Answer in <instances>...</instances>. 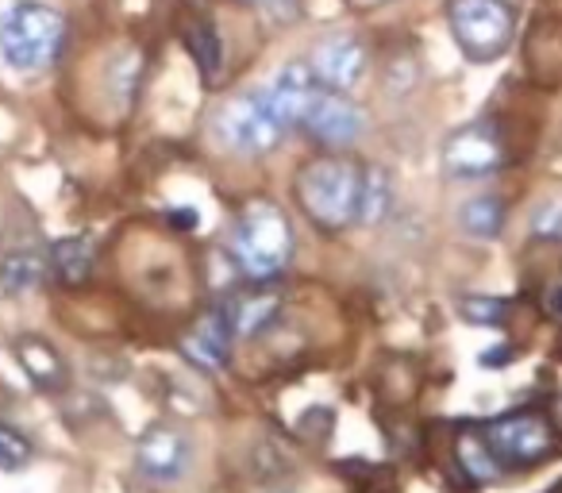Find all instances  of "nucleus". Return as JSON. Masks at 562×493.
<instances>
[{"label": "nucleus", "mask_w": 562, "mask_h": 493, "mask_svg": "<svg viewBox=\"0 0 562 493\" xmlns=\"http://www.w3.org/2000/svg\"><path fill=\"white\" fill-rule=\"evenodd\" d=\"M66 47V20L43 0H16L0 16V58L16 74H40L55 66Z\"/></svg>", "instance_id": "1"}, {"label": "nucleus", "mask_w": 562, "mask_h": 493, "mask_svg": "<svg viewBox=\"0 0 562 493\" xmlns=\"http://www.w3.org/2000/svg\"><path fill=\"white\" fill-rule=\"evenodd\" d=\"M362 170L351 158H316L297 173V201L313 224L339 232L359 220Z\"/></svg>", "instance_id": "2"}, {"label": "nucleus", "mask_w": 562, "mask_h": 493, "mask_svg": "<svg viewBox=\"0 0 562 493\" xmlns=\"http://www.w3.org/2000/svg\"><path fill=\"white\" fill-rule=\"evenodd\" d=\"M232 255L239 270L255 282H270L293 259V227L285 212L270 201H255L239 216L232 235Z\"/></svg>", "instance_id": "3"}, {"label": "nucleus", "mask_w": 562, "mask_h": 493, "mask_svg": "<svg viewBox=\"0 0 562 493\" xmlns=\"http://www.w3.org/2000/svg\"><path fill=\"white\" fill-rule=\"evenodd\" d=\"M447 24L470 63H497L516 32L505 0H447Z\"/></svg>", "instance_id": "4"}, {"label": "nucleus", "mask_w": 562, "mask_h": 493, "mask_svg": "<svg viewBox=\"0 0 562 493\" xmlns=\"http://www.w3.org/2000/svg\"><path fill=\"white\" fill-rule=\"evenodd\" d=\"M212 135L216 143H224L235 155H266L278 147L281 124L273 120L270 104L262 93H239L232 101H224L212 116Z\"/></svg>", "instance_id": "5"}, {"label": "nucleus", "mask_w": 562, "mask_h": 493, "mask_svg": "<svg viewBox=\"0 0 562 493\" xmlns=\"http://www.w3.org/2000/svg\"><path fill=\"white\" fill-rule=\"evenodd\" d=\"M493 455L508 467H531L554 451V428L543 413H508L485 428Z\"/></svg>", "instance_id": "6"}, {"label": "nucleus", "mask_w": 562, "mask_h": 493, "mask_svg": "<svg viewBox=\"0 0 562 493\" xmlns=\"http://www.w3.org/2000/svg\"><path fill=\"white\" fill-rule=\"evenodd\" d=\"M501 166H505V143H501L497 127H490V124L459 127V132L443 143V170L459 181L490 178Z\"/></svg>", "instance_id": "7"}, {"label": "nucleus", "mask_w": 562, "mask_h": 493, "mask_svg": "<svg viewBox=\"0 0 562 493\" xmlns=\"http://www.w3.org/2000/svg\"><path fill=\"white\" fill-rule=\"evenodd\" d=\"M301 127L308 132V139L324 143V147H355L367 132V116L355 101H347V93H331V89H321L308 104Z\"/></svg>", "instance_id": "8"}, {"label": "nucleus", "mask_w": 562, "mask_h": 493, "mask_svg": "<svg viewBox=\"0 0 562 493\" xmlns=\"http://www.w3.org/2000/svg\"><path fill=\"white\" fill-rule=\"evenodd\" d=\"M367 43L359 35H324L308 55V66H313L321 89L351 93L367 74Z\"/></svg>", "instance_id": "9"}, {"label": "nucleus", "mask_w": 562, "mask_h": 493, "mask_svg": "<svg viewBox=\"0 0 562 493\" xmlns=\"http://www.w3.org/2000/svg\"><path fill=\"white\" fill-rule=\"evenodd\" d=\"M316 93H321V81H316V74L308 63L281 66L278 78L270 81V89H262L266 104H270V112L281 124V132L301 127V120H305V112H308V104H313Z\"/></svg>", "instance_id": "10"}, {"label": "nucleus", "mask_w": 562, "mask_h": 493, "mask_svg": "<svg viewBox=\"0 0 562 493\" xmlns=\"http://www.w3.org/2000/svg\"><path fill=\"white\" fill-rule=\"evenodd\" d=\"M189 459H193V447L173 428H150L135 451V462L150 482H178L189 470Z\"/></svg>", "instance_id": "11"}, {"label": "nucleus", "mask_w": 562, "mask_h": 493, "mask_svg": "<svg viewBox=\"0 0 562 493\" xmlns=\"http://www.w3.org/2000/svg\"><path fill=\"white\" fill-rule=\"evenodd\" d=\"M232 316L224 313V309H212V313H204L201 321H196V328L189 332L186 339V355L196 362L201 370H216L227 362V355H232Z\"/></svg>", "instance_id": "12"}, {"label": "nucleus", "mask_w": 562, "mask_h": 493, "mask_svg": "<svg viewBox=\"0 0 562 493\" xmlns=\"http://www.w3.org/2000/svg\"><path fill=\"white\" fill-rule=\"evenodd\" d=\"M16 359H20V367L27 370V378H32L40 390H63V382H66V367H63V359H58L55 351H50L43 339H20L16 344Z\"/></svg>", "instance_id": "13"}, {"label": "nucleus", "mask_w": 562, "mask_h": 493, "mask_svg": "<svg viewBox=\"0 0 562 493\" xmlns=\"http://www.w3.org/2000/svg\"><path fill=\"white\" fill-rule=\"evenodd\" d=\"M50 270H55L63 282L81 285L93 270V239L89 235H70V239H58L50 247Z\"/></svg>", "instance_id": "14"}, {"label": "nucleus", "mask_w": 562, "mask_h": 493, "mask_svg": "<svg viewBox=\"0 0 562 493\" xmlns=\"http://www.w3.org/2000/svg\"><path fill=\"white\" fill-rule=\"evenodd\" d=\"M186 51L196 58L204 78H216V70H224V43H220V32L209 24V20L193 16L186 24Z\"/></svg>", "instance_id": "15"}, {"label": "nucleus", "mask_w": 562, "mask_h": 493, "mask_svg": "<svg viewBox=\"0 0 562 493\" xmlns=\"http://www.w3.org/2000/svg\"><path fill=\"white\" fill-rule=\"evenodd\" d=\"M50 259L35 251H12L9 259L0 262V290L4 293H27L47 278Z\"/></svg>", "instance_id": "16"}, {"label": "nucleus", "mask_w": 562, "mask_h": 493, "mask_svg": "<svg viewBox=\"0 0 562 493\" xmlns=\"http://www.w3.org/2000/svg\"><path fill=\"white\" fill-rule=\"evenodd\" d=\"M459 224H462V232L477 235V239H493V235H501V227H505V204L490 193L470 197L459 209Z\"/></svg>", "instance_id": "17"}, {"label": "nucleus", "mask_w": 562, "mask_h": 493, "mask_svg": "<svg viewBox=\"0 0 562 493\" xmlns=\"http://www.w3.org/2000/svg\"><path fill=\"white\" fill-rule=\"evenodd\" d=\"M459 462H462V470H467V478H474V482H493V478L501 474V459L493 455L485 432H462Z\"/></svg>", "instance_id": "18"}, {"label": "nucleus", "mask_w": 562, "mask_h": 493, "mask_svg": "<svg viewBox=\"0 0 562 493\" xmlns=\"http://www.w3.org/2000/svg\"><path fill=\"white\" fill-rule=\"evenodd\" d=\"M139 81H143V55L139 51H120L116 58L109 63V93L120 109H132L135 93H139Z\"/></svg>", "instance_id": "19"}, {"label": "nucleus", "mask_w": 562, "mask_h": 493, "mask_svg": "<svg viewBox=\"0 0 562 493\" xmlns=\"http://www.w3.org/2000/svg\"><path fill=\"white\" fill-rule=\"evenodd\" d=\"M278 305H281V301L273 298V293H258V298L239 301L235 309H227V316H232V332L239 339L258 336V332H262L266 324L278 316Z\"/></svg>", "instance_id": "20"}, {"label": "nucleus", "mask_w": 562, "mask_h": 493, "mask_svg": "<svg viewBox=\"0 0 562 493\" xmlns=\"http://www.w3.org/2000/svg\"><path fill=\"white\" fill-rule=\"evenodd\" d=\"M393 186L382 170L362 173V197H359V224H382L390 216Z\"/></svg>", "instance_id": "21"}, {"label": "nucleus", "mask_w": 562, "mask_h": 493, "mask_svg": "<svg viewBox=\"0 0 562 493\" xmlns=\"http://www.w3.org/2000/svg\"><path fill=\"white\" fill-rule=\"evenodd\" d=\"M32 462V439L0 421V470H20Z\"/></svg>", "instance_id": "22"}, {"label": "nucleus", "mask_w": 562, "mask_h": 493, "mask_svg": "<svg viewBox=\"0 0 562 493\" xmlns=\"http://www.w3.org/2000/svg\"><path fill=\"white\" fill-rule=\"evenodd\" d=\"M528 232L536 235V239H551V243L562 239V201L559 197H551V201H543L536 212H531Z\"/></svg>", "instance_id": "23"}, {"label": "nucleus", "mask_w": 562, "mask_h": 493, "mask_svg": "<svg viewBox=\"0 0 562 493\" xmlns=\"http://www.w3.org/2000/svg\"><path fill=\"white\" fill-rule=\"evenodd\" d=\"M462 316L470 324H505V301H493V298H467L462 301Z\"/></svg>", "instance_id": "24"}, {"label": "nucleus", "mask_w": 562, "mask_h": 493, "mask_svg": "<svg viewBox=\"0 0 562 493\" xmlns=\"http://www.w3.org/2000/svg\"><path fill=\"white\" fill-rule=\"evenodd\" d=\"M273 24H293L301 16V0H262Z\"/></svg>", "instance_id": "25"}, {"label": "nucleus", "mask_w": 562, "mask_h": 493, "mask_svg": "<svg viewBox=\"0 0 562 493\" xmlns=\"http://www.w3.org/2000/svg\"><path fill=\"white\" fill-rule=\"evenodd\" d=\"M170 220H173V227H189V232H193L196 227V212L193 209H178V212H170Z\"/></svg>", "instance_id": "26"}, {"label": "nucleus", "mask_w": 562, "mask_h": 493, "mask_svg": "<svg viewBox=\"0 0 562 493\" xmlns=\"http://www.w3.org/2000/svg\"><path fill=\"white\" fill-rule=\"evenodd\" d=\"M547 309H551L554 316H562V285H559V290H551V298H547Z\"/></svg>", "instance_id": "27"}, {"label": "nucleus", "mask_w": 562, "mask_h": 493, "mask_svg": "<svg viewBox=\"0 0 562 493\" xmlns=\"http://www.w3.org/2000/svg\"><path fill=\"white\" fill-rule=\"evenodd\" d=\"M239 4H262V0H239Z\"/></svg>", "instance_id": "28"}]
</instances>
